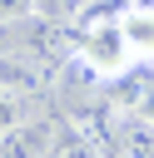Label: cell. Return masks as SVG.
Here are the masks:
<instances>
[{
  "label": "cell",
  "instance_id": "obj_1",
  "mask_svg": "<svg viewBox=\"0 0 154 158\" xmlns=\"http://www.w3.org/2000/svg\"><path fill=\"white\" fill-rule=\"evenodd\" d=\"M124 10V5H119ZM119 10L114 15H99V20H89L84 30H79V59L94 69V79H114V74H124L139 54L129 49V40H124V30H119Z\"/></svg>",
  "mask_w": 154,
  "mask_h": 158
},
{
  "label": "cell",
  "instance_id": "obj_2",
  "mask_svg": "<svg viewBox=\"0 0 154 158\" xmlns=\"http://www.w3.org/2000/svg\"><path fill=\"white\" fill-rule=\"evenodd\" d=\"M20 49L25 54H35V59H45V64H70L75 54H79V35L70 30V20H50V15H30V20H20Z\"/></svg>",
  "mask_w": 154,
  "mask_h": 158
},
{
  "label": "cell",
  "instance_id": "obj_3",
  "mask_svg": "<svg viewBox=\"0 0 154 158\" xmlns=\"http://www.w3.org/2000/svg\"><path fill=\"white\" fill-rule=\"evenodd\" d=\"M109 89H104V104L114 109V114H139L144 109V99H149V89H154V59H134L124 74H114V79H104Z\"/></svg>",
  "mask_w": 154,
  "mask_h": 158
},
{
  "label": "cell",
  "instance_id": "obj_4",
  "mask_svg": "<svg viewBox=\"0 0 154 158\" xmlns=\"http://www.w3.org/2000/svg\"><path fill=\"white\" fill-rule=\"evenodd\" d=\"M55 123H45V118H25V123H15L10 133H0V158H45L50 153V143H55Z\"/></svg>",
  "mask_w": 154,
  "mask_h": 158
},
{
  "label": "cell",
  "instance_id": "obj_5",
  "mask_svg": "<svg viewBox=\"0 0 154 158\" xmlns=\"http://www.w3.org/2000/svg\"><path fill=\"white\" fill-rule=\"evenodd\" d=\"M119 30H124V40H129V49H134L139 59H154V10L124 5V10H119Z\"/></svg>",
  "mask_w": 154,
  "mask_h": 158
},
{
  "label": "cell",
  "instance_id": "obj_6",
  "mask_svg": "<svg viewBox=\"0 0 154 158\" xmlns=\"http://www.w3.org/2000/svg\"><path fill=\"white\" fill-rule=\"evenodd\" d=\"M114 143H119V158H154V118H139V114L119 118Z\"/></svg>",
  "mask_w": 154,
  "mask_h": 158
},
{
  "label": "cell",
  "instance_id": "obj_7",
  "mask_svg": "<svg viewBox=\"0 0 154 158\" xmlns=\"http://www.w3.org/2000/svg\"><path fill=\"white\" fill-rule=\"evenodd\" d=\"M45 158H104V153H99V148H94L75 123H65V128L55 133V143H50V153H45Z\"/></svg>",
  "mask_w": 154,
  "mask_h": 158
},
{
  "label": "cell",
  "instance_id": "obj_8",
  "mask_svg": "<svg viewBox=\"0 0 154 158\" xmlns=\"http://www.w3.org/2000/svg\"><path fill=\"white\" fill-rule=\"evenodd\" d=\"M15 123H25V99L10 94V89H0V133H10Z\"/></svg>",
  "mask_w": 154,
  "mask_h": 158
},
{
  "label": "cell",
  "instance_id": "obj_9",
  "mask_svg": "<svg viewBox=\"0 0 154 158\" xmlns=\"http://www.w3.org/2000/svg\"><path fill=\"white\" fill-rule=\"evenodd\" d=\"M40 10V0H0V25H20Z\"/></svg>",
  "mask_w": 154,
  "mask_h": 158
},
{
  "label": "cell",
  "instance_id": "obj_10",
  "mask_svg": "<svg viewBox=\"0 0 154 158\" xmlns=\"http://www.w3.org/2000/svg\"><path fill=\"white\" fill-rule=\"evenodd\" d=\"M84 10V0H40V15H50V20H75Z\"/></svg>",
  "mask_w": 154,
  "mask_h": 158
},
{
  "label": "cell",
  "instance_id": "obj_11",
  "mask_svg": "<svg viewBox=\"0 0 154 158\" xmlns=\"http://www.w3.org/2000/svg\"><path fill=\"white\" fill-rule=\"evenodd\" d=\"M15 44H10V35H5V25H0V54H10Z\"/></svg>",
  "mask_w": 154,
  "mask_h": 158
},
{
  "label": "cell",
  "instance_id": "obj_12",
  "mask_svg": "<svg viewBox=\"0 0 154 158\" xmlns=\"http://www.w3.org/2000/svg\"><path fill=\"white\" fill-rule=\"evenodd\" d=\"M124 5H144V10H154V0H124Z\"/></svg>",
  "mask_w": 154,
  "mask_h": 158
}]
</instances>
